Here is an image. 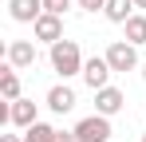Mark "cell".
Returning <instances> with one entry per match:
<instances>
[{
    "label": "cell",
    "mask_w": 146,
    "mask_h": 142,
    "mask_svg": "<svg viewBox=\"0 0 146 142\" xmlns=\"http://www.w3.org/2000/svg\"><path fill=\"white\" fill-rule=\"evenodd\" d=\"M48 59H51V71H55L59 79H71V75H83V63H87L75 40H59V44H51Z\"/></svg>",
    "instance_id": "cell-1"
},
{
    "label": "cell",
    "mask_w": 146,
    "mask_h": 142,
    "mask_svg": "<svg viewBox=\"0 0 146 142\" xmlns=\"http://www.w3.org/2000/svg\"><path fill=\"white\" fill-rule=\"evenodd\" d=\"M134 8H146V0H134Z\"/></svg>",
    "instance_id": "cell-19"
},
{
    "label": "cell",
    "mask_w": 146,
    "mask_h": 142,
    "mask_svg": "<svg viewBox=\"0 0 146 142\" xmlns=\"http://www.w3.org/2000/svg\"><path fill=\"white\" fill-rule=\"evenodd\" d=\"M71 8V0H44V12H51V16H63Z\"/></svg>",
    "instance_id": "cell-15"
},
{
    "label": "cell",
    "mask_w": 146,
    "mask_h": 142,
    "mask_svg": "<svg viewBox=\"0 0 146 142\" xmlns=\"http://www.w3.org/2000/svg\"><path fill=\"white\" fill-rule=\"evenodd\" d=\"M55 142H79V138H75V130H59V138H55Z\"/></svg>",
    "instance_id": "cell-17"
},
{
    "label": "cell",
    "mask_w": 146,
    "mask_h": 142,
    "mask_svg": "<svg viewBox=\"0 0 146 142\" xmlns=\"http://www.w3.org/2000/svg\"><path fill=\"white\" fill-rule=\"evenodd\" d=\"M48 111H55V115L75 111V91L67 87V83H59V87H51V91H48Z\"/></svg>",
    "instance_id": "cell-10"
},
{
    "label": "cell",
    "mask_w": 146,
    "mask_h": 142,
    "mask_svg": "<svg viewBox=\"0 0 146 142\" xmlns=\"http://www.w3.org/2000/svg\"><path fill=\"white\" fill-rule=\"evenodd\" d=\"M122 32H126V44H146V16L142 12H134V16H130V20L122 24Z\"/></svg>",
    "instance_id": "cell-13"
},
{
    "label": "cell",
    "mask_w": 146,
    "mask_h": 142,
    "mask_svg": "<svg viewBox=\"0 0 146 142\" xmlns=\"http://www.w3.org/2000/svg\"><path fill=\"white\" fill-rule=\"evenodd\" d=\"M8 16L16 24H36L44 16V0H8Z\"/></svg>",
    "instance_id": "cell-9"
},
{
    "label": "cell",
    "mask_w": 146,
    "mask_h": 142,
    "mask_svg": "<svg viewBox=\"0 0 146 142\" xmlns=\"http://www.w3.org/2000/svg\"><path fill=\"white\" fill-rule=\"evenodd\" d=\"M142 83H146V67H142Z\"/></svg>",
    "instance_id": "cell-20"
},
{
    "label": "cell",
    "mask_w": 146,
    "mask_h": 142,
    "mask_svg": "<svg viewBox=\"0 0 146 142\" xmlns=\"http://www.w3.org/2000/svg\"><path fill=\"white\" fill-rule=\"evenodd\" d=\"M4 59H8V67H16V71H24L36 63V44L32 40H12V44L4 47Z\"/></svg>",
    "instance_id": "cell-6"
},
{
    "label": "cell",
    "mask_w": 146,
    "mask_h": 142,
    "mask_svg": "<svg viewBox=\"0 0 146 142\" xmlns=\"http://www.w3.org/2000/svg\"><path fill=\"white\" fill-rule=\"evenodd\" d=\"M0 95H4V103L24 99V95H20V75H16V67H4V71H0Z\"/></svg>",
    "instance_id": "cell-11"
},
{
    "label": "cell",
    "mask_w": 146,
    "mask_h": 142,
    "mask_svg": "<svg viewBox=\"0 0 146 142\" xmlns=\"http://www.w3.org/2000/svg\"><path fill=\"white\" fill-rule=\"evenodd\" d=\"M111 63H107V55H91L87 63H83V83L91 87V91H103V87H111Z\"/></svg>",
    "instance_id": "cell-3"
},
{
    "label": "cell",
    "mask_w": 146,
    "mask_h": 142,
    "mask_svg": "<svg viewBox=\"0 0 146 142\" xmlns=\"http://www.w3.org/2000/svg\"><path fill=\"white\" fill-rule=\"evenodd\" d=\"M32 36H36V40H40V44H59V40H63V16H51V12H44V16H40V20L32 24Z\"/></svg>",
    "instance_id": "cell-5"
},
{
    "label": "cell",
    "mask_w": 146,
    "mask_h": 142,
    "mask_svg": "<svg viewBox=\"0 0 146 142\" xmlns=\"http://www.w3.org/2000/svg\"><path fill=\"white\" fill-rule=\"evenodd\" d=\"M103 55H107L111 71H134L138 67V51H134V44H126V40H115Z\"/></svg>",
    "instance_id": "cell-4"
},
{
    "label": "cell",
    "mask_w": 146,
    "mask_h": 142,
    "mask_svg": "<svg viewBox=\"0 0 146 142\" xmlns=\"http://www.w3.org/2000/svg\"><path fill=\"white\" fill-rule=\"evenodd\" d=\"M75 4H79L83 12H103V8H107V0H75Z\"/></svg>",
    "instance_id": "cell-16"
},
{
    "label": "cell",
    "mask_w": 146,
    "mask_h": 142,
    "mask_svg": "<svg viewBox=\"0 0 146 142\" xmlns=\"http://www.w3.org/2000/svg\"><path fill=\"white\" fill-rule=\"evenodd\" d=\"M138 142H146V134H142V138H138Z\"/></svg>",
    "instance_id": "cell-21"
},
{
    "label": "cell",
    "mask_w": 146,
    "mask_h": 142,
    "mask_svg": "<svg viewBox=\"0 0 146 142\" xmlns=\"http://www.w3.org/2000/svg\"><path fill=\"white\" fill-rule=\"evenodd\" d=\"M122 107H126V95L119 91V87H103V91H95V115H119Z\"/></svg>",
    "instance_id": "cell-8"
},
{
    "label": "cell",
    "mask_w": 146,
    "mask_h": 142,
    "mask_svg": "<svg viewBox=\"0 0 146 142\" xmlns=\"http://www.w3.org/2000/svg\"><path fill=\"white\" fill-rule=\"evenodd\" d=\"M103 16H107L111 24H126L130 16H134V0H107Z\"/></svg>",
    "instance_id": "cell-12"
},
{
    "label": "cell",
    "mask_w": 146,
    "mask_h": 142,
    "mask_svg": "<svg viewBox=\"0 0 146 142\" xmlns=\"http://www.w3.org/2000/svg\"><path fill=\"white\" fill-rule=\"evenodd\" d=\"M8 122H12L16 130H28V126H36V122H40V107H36L32 99H16V103H12Z\"/></svg>",
    "instance_id": "cell-7"
},
{
    "label": "cell",
    "mask_w": 146,
    "mask_h": 142,
    "mask_svg": "<svg viewBox=\"0 0 146 142\" xmlns=\"http://www.w3.org/2000/svg\"><path fill=\"white\" fill-rule=\"evenodd\" d=\"M0 142H24V134H0Z\"/></svg>",
    "instance_id": "cell-18"
},
{
    "label": "cell",
    "mask_w": 146,
    "mask_h": 142,
    "mask_svg": "<svg viewBox=\"0 0 146 142\" xmlns=\"http://www.w3.org/2000/svg\"><path fill=\"white\" fill-rule=\"evenodd\" d=\"M111 118L107 115H87V118H79L75 122V138L79 142H111Z\"/></svg>",
    "instance_id": "cell-2"
},
{
    "label": "cell",
    "mask_w": 146,
    "mask_h": 142,
    "mask_svg": "<svg viewBox=\"0 0 146 142\" xmlns=\"http://www.w3.org/2000/svg\"><path fill=\"white\" fill-rule=\"evenodd\" d=\"M55 138H59V130L48 126V122H36V126L24 130V142H55Z\"/></svg>",
    "instance_id": "cell-14"
}]
</instances>
